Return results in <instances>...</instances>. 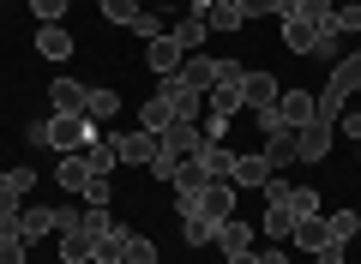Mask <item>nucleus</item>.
<instances>
[{
	"label": "nucleus",
	"mask_w": 361,
	"mask_h": 264,
	"mask_svg": "<svg viewBox=\"0 0 361 264\" xmlns=\"http://www.w3.org/2000/svg\"><path fill=\"white\" fill-rule=\"evenodd\" d=\"M253 234H259V228H247L241 216H229V222H217V234H211V246H217L223 258H235V252H253Z\"/></svg>",
	"instance_id": "9d476101"
},
{
	"label": "nucleus",
	"mask_w": 361,
	"mask_h": 264,
	"mask_svg": "<svg viewBox=\"0 0 361 264\" xmlns=\"http://www.w3.org/2000/svg\"><path fill=\"white\" fill-rule=\"evenodd\" d=\"M319 37H325V30L307 25V18H283V42H289L295 54H313V49H319Z\"/></svg>",
	"instance_id": "a878e982"
},
{
	"label": "nucleus",
	"mask_w": 361,
	"mask_h": 264,
	"mask_svg": "<svg viewBox=\"0 0 361 264\" xmlns=\"http://www.w3.org/2000/svg\"><path fill=\"white\" fill-rule=\"evenodd\" d=\"M109 139H115V156H121L127 168H145V163L157 156V144H163L157 132H145V126H139V132H109Z\"/></svg>",
	"instance_id": "20e7f679"
},
{
	"label": "nucleus",
	"mask_w": 361,
	"mask_h": 264,
	"mask_svg": "<svg viewBox=\"0 0 361 264\" xmlns=\"http://www.w3.org/2000/svg\"><path fill=\"white\" fill-rule=\"evenodd\" d=\"M331 132H337V126H319V120H313V126H301L295 156H301V163H325V156H331Z\"/></svg>",
	"instance_id": "f3484780"
},
{
	"label": "nucleus",
	"mask_w": 361,
	"mask_h": 264,
	"mask_svg": "<svg viewBox=\"0 0 361 264\" xmlns=\"http://www.w3.org/2000/svg\"><path fill=\"white\" fill-rule=\"evenodd\" d=\"M169 37L180 42V54H199V49H205V37H211V30H205V18H193V13H180L175 25H169Z\"/></svg>",
	"instance_id": "412c9836"
},
{
	"label": "nucleus",
	"mask_w": 361,
	"mask_h": 264,
	"mask_svg": "<svg viewBox=\"0 0 361 264\" xmlns=\"http://www.w3.org/2000/svg\"><path fill=\"white\" fill-rule=\"evenodd\" d=\"M355 151H361V144H355Z\"/></svg>",
	"instance_id": "3c124183"
},
{
	"label": "nucleus",
	"mask_w": 361,
	"mask_h": 264,
	"mask_svg": "<svg viewBox=\"0 0 361 264\" xmlns=\"http://www.w3.org/2000/svg\"><path fill=\"white\" fill-rule=\"evenodd\" d=\"M133 37L157 42V37H163V18H157V13H139V18H133Z\"/></svg>",
	"instance_id": "c03bdc74"
},
{
	"label": "nucleus",
	"mask_w": 361,
	"mask_h": 264,
	"mask_svg": "<svg viewBox=\"0 0 361 264\" xmlns=\"http://www.w3.org/2000/svg\"><path fill=\"white\" fill-rule=\"evenodd\" d=\"M0 187L18 192V199H30V192H37V175H30V168H6V175H0Z\"/></svg>",
	"instance_id": "c9c22d12"
},
{
	"label": "nucleus",
	"mask_w": 361,
	"mask_h": 264,
	"mask_svg": "<svg viewBox=\"0 0 361 264\" xmlns=\"http://www.w3.org/2000/svg\"><path fill=\"white\" fill-rule=\"evenodd\" d=\"M180 61H187V54H180V42L169 37V30H163V37H157V42H145V66H151L157 78H169V73H180Z\"/></svg>",
	"instance_id": "1a4fd4ad"
},
{
	"label": "nucleus",
	"mask_w": 361,
	"mask_h": 264,
	"mask_svg": "<svg viewBox=\"0 0 361 264\" xmlns=\"http://www.w3.org/2000/svg\"><path fill=\"white\" fill-rule=\"evenodd\" d=\"M259 234H271V240H289V234H295V210H289V199H271V204H265Z\"/></svg>",
	"instance_id": "a211bd4d"
},
{
	"label": "nucleus",
	"mask_w": 361,
	"mask_h": 264,
	"mask_svg": "<svg viewBox=\"0 0 361 264\" xmlns=\"http://www.w3.org/2000/svg\"><path fill=\"white\" fill-rule=\"evenodd\" d=\"M217 264H259V252H235V258H217Z\"/></svg>",
	"instance_id": "8fccbe9b"
},
{
	"label": "nucleus",
	"mask_w": 361,
	"mask_h": 264,
	"mask_svg": "<svg viewBox=\"0 0 361 264\" xmlns=\"http://www.w3.org/2000/svg\"><path fill=\"white\" fill-rule=\"evenodd\" d=\"M0 264H30V246L18 234H0Z\"/></svg>",
	"instance_id": "58836bf2"
},
{
	"label": "nucleus",
	"mask_w": 361,
	"mask_h": 264,
	"mask_svg": "<svg viewBox=\"0 0 361 264\" xmlns=\"http://www.w3.org/2000/svg\"><path fill=\"white\" fill-rule=\"evenodd\" d=\"M121 114V96L109 84H85V120H97V126H109Z\"/></svg>",
	"instance_id": "4468645a"
},
{
	"label": "nucleus",
	"mask_w": 361,
	"mask_h": 264,
	"mask_svg": "<svg viewBox=\"0 0 361 264\" xmlns=\"http://www.w3.org/2000/svg\"><path fill=\"white\" fill-rule=\"evenodd\" d=\"M259 264H289V252H277V246H271V252H259Z\"/></svg>",
	"instance_id": "09e8293b"
},
{
	"label": "nucleus",
	"mask_w": 361,
	"mask_h": 264,
	"mask_svg": "<svg viewBox=\"0 0 361 264\" xmlns=\"http://www.w3.org/2000/svg\"><path fill=\"white\" fill-rule=\"evenodd\" d=\"M109 199H115L109 175H90V180H85V204H109Z\"/></svg>",
	"instance_id": "79ce46f5"
},
{
	"label": "nucleus",
	"mask_w": 361,
	"mask_h": 264,
	"mask_svg": "<svg viewBox=\"0 0 361 264\" xmlns=\"http://www.w3.org/2000/svg\"><path fill=\"white\" fill-rule=\"evenodd\" d=\"M343 114H349V90L325 78V90H313V120H319V126H337Z\"/></svg>",
	"instance_id": "6e6552de"
},
{
	"label": "nucleus",
	"mask_w": 361,
	"mask_h": 264,
	"mask_svg": "<svg viewBox=\"0 0 361 264\" xmlns=\"http://www.w3.org/2000/svg\"><path fill=\"white\" fill-rule=\"evenodd\" d=\"M295 144H301V126H277V132H265V163H271V168L301 163V156H295Z\"/></svg>",
	"instance_id": "f8f14e48"
},
{
	"label": "nucleus",
	"mask_w": 361,
	"mask_h": 264,
	"mask_svg": "<svg viewBox=\"0 0 361 264\" xmlns=\"http://www.w3.org/2000/svg\"><path fill=\"white\" fill-rule=\"evenodd\" d=\"M331 84H343V90H361V49H355V54H343V61L331 66Z\"/></svg>",
	"instance_id": "7c9ffc66"
},
{
	"label": "nucleus",
	"mask_w": 361,
	"mask_h": 264,
	"mask_svg": "<svg viewBox=\"0 0 361 264\" xmlns=\"http://www.w3.org/2000/svg\"><path fill=\"white\" fill-rule=\"evenodd\" d=\"M283 6H289V0H241L247 18H283Z\"/></svg>",
	"instance_id": "ea45409f"
},
{
	"label": "nucleus",
	"mask_w": 361,
	"mask_h": 264,
	"mask_svg": "<svg viewBox=\"0 0 361 264\" xmlns=\"http://www.w3.org/2000/svg\"><path fill=\"white\" fill-rule=\"evenodd\" d=\"M199 187H211L205 168H199V163H180V175H175V199H180V192H199Z\"/></svg>",
	"instance_id": "e433bc0d"
},
{
	"label": "nucleus",
	"mask_w": 361,
	"mask_h": 264,
	"mask_svg": "<svg viewBox=\"0 0 361 264\" xmlns=\"http://www.w3.org/2000/svg\"><path fill=\"white\" fill-rule=\"evenodd\" d=\"M289 240H295L301 252H319V246H331V228H325V216H301Z\"/></svg>",
	"instance_id": "393cba45"
},
{
	"label": "nucleus",
	"mask_w": 361,
	"mask_h": 264,
	"mask_svg": "<svg viewBox=\"0 0 361 264\" xmlns=\"http://www.w3.org/2000/svg\"><path fill=\"white\" fill-rule=\"evenodd\" d=\"M325 228H331V246H349V240L361 234V216L355 210H331V216H325Z\"/></svg>",
	"instance_id": "c85d7f7f"
},
{
	"label": "nucleus",
	"mask_w": 361,
	"mask_h": 264,
	"mask_svg": "<svg viewBox=\"0 0 361 264\" xmlns=\"http://www.w3.org/2000/svg\"><path fill=\"white\" fill-rule=\"evenodd\" d=\"M271 175H277V168L265 163V151H253V156H235V175H229V187H265Z\"/></svg>",
	"instance_id": "6ab92c4d"
},
{
	"label": "nucleus",
	"mask_w": 361,
	"mask_h": 264,
	"mask_svg": "<svg viewBox=\"0 0 361 264\" xmlns=\"http://www.w3.org/2000/svg\"><path fill=\"white\" fill-rule=\"evenodd\" d=\"M30 13H37L42 25H61V18H66V0H30Z\"/></svg>",
	"instance_id": "37998d69"
},
{
	"label": "nucleus",
	"mask_w": 361,
	"mask_h": 264,
	"mask_svg": "<svg viewBox=\"0 0 361 264\" xmlns=\"http://www.w3.org/2000/svg\"><path fill=\"white\" fill-rule=\"evenodd\" d=\"M49 108L54 114H85V84L78 78H49Z\"/></svg>",
	"instance_id": "2eb2a0df"
},
{
	"label": "nucleus",
	"mask_w": 361,
	"mask_h": 264,
	"mask_svg": "<svg viewBox=\"0 0 361 264\" xmlns=\"http://www.w3.org/2000/svg\"><path fill=\"white\" fill-rule=\"evenodd\" d=\"M139 13H145L139 0H103V18H109V25H133Z\"/></svg>",
	"instance_id": "f704fd0d"
},
{
	"label": "nucleus",
	"mask_w": 361,
	"mask_h": 264,
	"mask_svg": "<svg viewBox=\"0 0 361 264\" xmlns=\"http://www.w3.org/2000/svg\"><path fill=\"white\" fill-rule=\"evenodd\" d=\"M180 216H205V222H229L235 216V187L229 180H211V187H199V192H180Z\"/></svg>",
	"instance_id": "f03ea898"
},
{
	"label": "nucleus",
	"mask_w": 361,
	"mask_h": 264,
	"mask_svg": "<svg viewBox=\"0 0 361 264\" xmlns=\"http://www.w3.org/2000/svg\"><path fill=\"white\" fill-rule=\"evenodd\" d=\"M199 18H205V30H211V37H229V30H241V25H247L241 0H211V6H205Z\"/></svg>",
	"instance_id": "ddd939ff"
},
{
	"label": "nucleus",
	"mask_w": 361,
	"mask_h": 264,
	"mask_svg": "<svg viewBox=\"0 0 361 264\" xmlns=\"http://www.w3.org/2000/svg\"><path fill=\"white\" fill-rule=\"evenodd\" d=\"M217 84H247V66L241 61H217Z\"/></svg>",
	"instance_id": "a18cd8bd"
},
{
	"label": "nucleus",
	"mask_w": 361,
	"mask_h": 264,
	"mask_svg": "<svg viewBox=\"0 0 361 264\" xmlns=\"http://www.w3.org/2000/svg\"><path fill=\"white\" fill-rule=\"evenodd\" d=\"M145 168H151L157 180H169V187H175V175H180V163H175V156L163 151V144H157V156H151V163H145Z\"/></svg>",
	"instance_id": "4c0bfd02"
},
{
	"label": "nucleus",
	"mask_w": 361,
	"mask_h": 264,
	"mask_svg": "<svg viewBox=\"0 0 361 264\" xmlns=\"http://www.w3.org/2000/svg\"><path fill=\"white\" fill-rule=\"evenodd\" d=\"M199 144H205V126H193V120H175V126L163 132V151L175 156V163H193Z\"/></svg>",
	"instance_id": "423d86ee"
},
{
	"label": "nucleus",
	"mask_w": 361,
	"mask_h": 264,
	"mask_svg": "<svg viewBox=\"0 0 361 264\" xmlns=\"http://www.w3.org/2000/svg\"><path fill=\"white\" fill-rule=\"evenodd\" d=\"M205 114L211 120H235V114H241V84H211L205 90Z\"/></svg>",
	"instance_id": "aec40b11"
},
{
	"label": "nucleus",
	"mask_w": 361,
	"mask_h": 264,
	"mask_svg": "<svg viewBox=\"0 0 361 264\" xmlns=\"http://www.w3.org/2000/svg\"><path fill=\"white\" fill-rule=\"evenodd\" d=\"M235 156H241V151H235L229 139H205V144H199V156H193V163L205 168V180H229V175H235Z\"/></svg>",
	"instance_id": "39448f33"
},
{
	"label": "nucleus",
	"mask_w": 361,
	"mask_h": 264,
	"mask_svg": "<svg viewBox=\"0 0 361 264\" xmlns=\"http://www.w3.org/2000/svg\"><path fill=\"white\" fill-rule=\"evenodd\" d=\"M85 163H90V175H115V168H121V156H115V139H109V132H97V139L85 144Z\"/></svg>",
	"instance_id": "5701e85b"
},
{
	"label": "nucleus",
	"mask_w": 361,
	"mask_h": 264,
	"mask_svg": "<svg viewBox=\"0 0 361 264\" xmlns=\"http://www.w3.org/2000/svg\"><path fill=\"white\" fill-rule=\"evenodd\" d=\"M139 126H145V132H157V139H163L169 126H175V108H169V96H163V90H157V96L139 108Z\"/></svg>",
	"instance_id": "b1692460"
},
{
	"label": "nucleus",
	"mask_w": 361,
	"mask_h": 264,
	"mask_svg": "<svg viewBox=\"0 0 361 264\" xmlns=\"http://www.w3.org/2000/svg\"><path fill=\"white\" fill-rule=\"evenodd\" d=\"M103 126L97 120H85V114H49V120H30V144H49L54 156H66V151H85L90 139H97Z\"/></svg>",
	"instance_id": "f257e3e1"
},
{
	"label": "nucleus",
	"mask_w": 361,
	"mask_h": 264,
	"mask_svg": "<svg viewBox=\"0 0 361 264\" xmlns=\"http://www.w3.org/2000/svg\"><path fill=\"white\" fill-rule=\"evenodd\" d=\"M277 96H283V90H277V78L271 73H253V66H247V84H241V108H277Z\"/></svg>",
	"instance_id": "0eeeda50"
},
{
	"label": "nucleus",
	"mask_w": 361,
	"mask_h": 264,
	"mask_svg": "<svg viewBox=\"0 0 361 264\" xmlns=\"http://www.w3.org/2000/svg\"><path fill=\"white\" fill-rule=\"evenodd\" d=\"M337 126H343L349 139H355V144H361V114H343V120H337Z\"/></svg>",
	"instance_id": "de8ad7c7"
},
{
	"label": "nucleus",
	"mask_w": 361,
	"mask_h": 264,
	"mask_svg": "<svg viewBox=\"0 0 361 264\" xmlns=\"http://www.w3.org/2000/svg\"><path fill=\"white\" fill-rule=\"evenodd\" d=\"M127 264H157V246L145 234H127Z\"/></svg>",
	"instance_id": "a19ab883"
},
{
	"label": "nucleus",
	"mask_w": 361,
	"mask_h": 264,
	"mask_svg": "<svg viewBox=\"0 0 361 264\" xmlns=\"http://www.w3.org/2000/svg\"><path fill=\"white\" fill-rule=\"evenodd\" d=\"M331 30H337V37H355V30H361V0L337 6V13H331Z\"/></svg>",
	"instance_id": "473e14b6"
},
{
	"label": "nucleus",
	"mask_w": 361,
	"mask_h": 264,
	"mask_svg": "<svg viewBox=\"0 0 361 264\" xmlns=\"http://www.w3.org/2000/svg\"><path fill=\"white\" fill-rule=\"evenodd\" d=\"M54 180H61L66 192H85V180H90V163H85V151H66V156H61V168H54Z\"/></svg>",
	"instance_id": "bb28decb"
},
{
	"label": "nucleus",
	"mask_w": 361,
	"mask_h": 264,
	"mask_svg": "<svg viewBox=\"0 0 361 264\" xmlns=\"http://www.w3.org/2000/svg\"><path fill=\"white\" fill-rule=\"evenodd\" d=\"M211 234H217V222H205V216H180V240H187V246H211Z\"/></svg>",
	"instance_id": "2f4dec72"
},
{
	"label": "nucleus",
	"mask_w": 361,
	"mask_h": 264,
	"mask_svg": "<svg viewBox=\"0 0 361 264\" xmlns=\"http://www.w3.org/2000/svg\"><path fill=\"white\" fill-rule=\"evenodd\" d=\"M331 0H289L283 6V18H307V25H319V30H331Z\"/></svg>",
	"instance_id": "cd10ccee"
},
{
	"label": "nucleus",
	"mask_w": 361,
	"mask_h": 264,
	"mask_svg": "<svg viewBox=\"0 0 361 264\" xmlns=\"http://www.w3.org/2000/svg\"><path fill=\"white\" fill-rule=\"evenodd\" d=\"M180 84L205 96V90L217 84V54H205V49H199V54H187V61H180Z\"/></svg>",
	"instance_id": "9b49d317"
},
{
	"label": "nucleus",
	"mask_w": 361,
	"mask_h": 264,
	"mask_svg": "<svg viewBox=\"0 0 361 264\" xmlns=\"http://www.w3.org/2000/svg\"><path fill=\"white\" fill-rule=\"evenodd\" d=\"M97 264H127V228H109V234H103V246H97Z\"/></svg>",
	"instance_id": "c756f323"
},
{
	"label": "nucleus",
	"mask_w": 361,
	"mask_h": 264,
	"mask_svg": "<svg viewBox=\"0 0 361 264\" xmlns=\"http://www.w3.org/2000/svg\"><path fill=\"white\" fill-rule=\"evenodd\" d=\"M289 210H295V222L301 216H319V192L313 187H289Z\"/></svg>",
	"instance_id": "72a5a7b5"
},
{
	"label": "nucleus",
	"mask_w": 361,
	"mask_h": 264,
	"mask_svg": "<svg viewBox=\"0 0 361 264\" xmlns=\"http://www.w3.org/2000/svg\"><path fill=\"white\" fill-rule=\"evenodd\" d=\"M37 54L42 61H66V54H73V30L66 25H42L37 30Z\"/></svg>",
	"instance_id": "4be33fe9"
},
{
	"label": "nucleus",
	"mask_w": 361,
	"mask_h": 264,
	"mask_svg": "<svg viewBox=\"0 0 361 264\" xmlns=\"http://www.w3.org/2000/svg\"><path fill=\"white\" fill-rule=\"evenodd\" d=\"M157 90H163V96H169V108H175V120H193V126H199V114H205V96H199V90H187V84H180V73L157 78Z\"/></svg>",
	"instance_id": "7ed1b4c3"
},
{
	"label": "nucleus",
	"mask_w": 361,
	"mask_h": 264,
	"mask_svg": "<svg viewBox=\"0 0 361 264\" xmlns=\"http://www.w3.org/2000/svg\"><path fill=\"white\" fill-rule=\"evenodd\" d=\"M277 120L283 126H313V90H283L277 96Z\"/></svg>",
	"instance_id": "dca6fc26"
},
{
	"label": "nucleus",
	"mask_w": 361,
	"mask_h": 264,
	"mask_svg": "<svg viewBox=\"0 0 361 264\" xmlns=\"http://www.w3.org/2000/svg\"><path fill=\"white\" fill-rule=\"evenodd\" d=\"M313 264H343V246H319V252H313Z\"/></svg>",
	"instance_id": "49530a36"
}]
</instances>
